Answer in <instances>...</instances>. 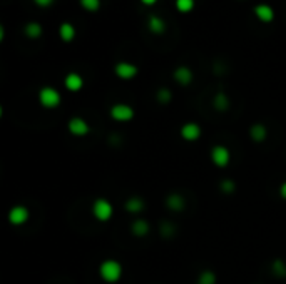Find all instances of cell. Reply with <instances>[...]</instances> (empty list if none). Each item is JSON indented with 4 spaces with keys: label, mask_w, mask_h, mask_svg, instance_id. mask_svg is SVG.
<instances>
[{
    "label": "cell",
    "mask_w": 286,
    "mask_h": 284,
    "mask_svg": "<svg viewBox=\"0 0 286 284\" xmlns=\"http://www.w3.org/2000/svg\"><path fill=\"white\" fill-rule=\"evenodd\" d=\"M141 2L144 3V5H147V7H149V5H154V3L157 2V0H141Z\"/></svg>",
    "instance_id": "obj_30"
},
{
    "label": "cell",
    "mask_w": 286,
    "mask_h": 284,
    "mask_svg": "<svg viewBox=\"0 0 286 284\" xmlns=\"http://www.w3.org/2000/svg\"><path fill=\"white\" fill-rule=\"evenodd\" d=\"M196 5V0H176V8L181 13H189Z\"/></svg>",
    "instance_id": "obj_23"
},
{
    "label": "cell",
    "mask_w": 286,
    "mask_h": 284,
    "mask_svg": "<svg viewBox=\"0 0 286 284\" xmlns=\"http://www.w3.org/2000/svg\"><path fill=\"white\" fill-rule=\"evenodd\" d=\"M278 192H280V196L283 197V199L286 201V181L283 182V184L280 186V189H278Z\"/></svg>",
    "instance_id": "obj_29"
},
{
    "label": "cell",
    "mask_w": 286,
    "mask_h": 284,
    "mask_svg": "<svg viewBox=\"0 0 286 284\" xmlns=\"http://www.w3.org/2000/svg\"><path fill=\"white\" fill-rule=\"evenodd\" d=\"M109 114H111V117L116 120V122H129V120L134 119V109L131 107L129 104H114L111 110H109Z\"/></svg>",
    "instance_id": "obj_5"
},
{
    "label": "cell",
    "mask_w": 286,
    "mask_h": 284,
    "mask_svg": "<svg viewBox=\"0 0 286 284\" xmlns=\"http://www.w3.org/2000/svg\"><path fill=\"white\" fill-rule=\"evenodd\" d=\"M271 273L276 278H286V263L283 259H275L273 264H271Z\"/></svg>",
    "instance_id": "obj_21"
},
{
    "label": "cell",
    "mask_w": 286,
    "mask_h": 284,
    "mask_svg": "<svg viewBox=\"0 0 286 284\" xmlns=\"http://www.w3.org/2000/svg\"><path fill=\"white\" fill-rule=\"evenodd\" d=\"M92 216L97 221H101V223H107L114 216V206L104 197H99L92 204Z\"/></svg>",
    "instance_id": "obj_3"
},
{
    "label": "cell",
    "mask_w": 286,
    "mask_h": 284,
    "mask_svg": "<svg viewBox=\"0 0 286 284\" xmlns=\"http://www.w3.org/2000/svg\"><path fill=\"white\" fill-rule=\"evenodd\" d=\"M35 2V5H39V7H50L52 3H54V0H34Z\"/></svg>",
    "instance_id": "obj_28"
},
{
    "label": "cell",
    "mask_w": 286,
    "mask_h": 284,
    "mask_svg": "<svg viewBox=\"0 0 286 284\" xmlns=\"http://www.w3.org/2000/svg\"><path fill=\"white\" fill-rule=\"evenodd\" d=\"M250 137L255 142H263L268 137V129H266L265 124H255V126L250 127Z\"/></svg>",
    "instance_id": "obj_18"
},
{
    "label": "cell",
    "mask_w": 286,
    "mask_h": 284,
    "mask_svg": "<svg viewBox=\"0 0 286 284\" xmlns=\"http://www.w3.org/2000/svg\"><path fill=\"white\" fill-rule=\"evenodd\" d=\"M124 208H126L127 213H131V214H139L144 211L146 208V202L141 199V197H137V196H132L129 197L126 202H124Z\"/></svg>",
    "instance_id": "obj_15"
},
{
    "label": "cell",
    "mask_w": 286,
    "mask_h": 284,
    "mask_svg": "<svg viewBox=\"0 0 286 284\" xmlns=\"http://www.w3.org/2000/svg\"><path fill=\"white\" fill-rule=\"evenodd\" d=\"M114 72H116V75L119 77V79L131 80L137 75L139 69H137L134 64H131V62H117L116 67H114Z\"/></svg>",
    "instance_id": "obj_8"
},
{
    "label": "cell",
    "mask_w": 286,
    "mask_h": 284,
    "mask_svg": "<svg viewBox=\"0 0 286 284\" xmlns=\"http://www.w3.org/2000/svg\"><path fill=\"white\" fill-rule=\"evenodd\" d=\"M64 85H65V89L70 90V92H79V90L84 87V79H82V75L77 74V72H70V74L65 75Z\"/></svg>",
    "instance_id": "obj_11"
},
{
    "label": "cell",
    "mask_w": 286,
    "mask_h": 284,
    "mask_svg": "<svg viewBox=\"0 0 286 284\" xmlns=\"http://www.w3.org/2000/svg\"><path fill=\"white\" fill-rule=\"evenodd\" d=\"M3 37H5V28H3V25H0V40H3Z\"/></svg>",
    "instance_id": "obj_31"
},
{
    "label": "cell",
    "mask_w": 286,
    "mask_h": 284,
    "mask_svg": "<svg viewBox=\"0 0 286 284\" xmlns=\"http://www.w3.org/2000/svg\"><path fill=\"white\" fill-rule=\"evenodd\" d=\"M39 102L44 109H57L62 102V95L57 89L45 85L39 90Z\"/></svg>",
    "instance_id": "obj_2"
},
{
    "label": "cell",
    "mask_w": 286,
    "mask_h": 284,
    "mask_svg": "<svg viewBox=\"0 0 286 284\" xmlns=\"http://www.w3.org/2000/svg\"><path fill=\"white\" fill-rule=\"evenodd\" d=\"M201 134H203V129L196 122H186L184 126L181 127V131H179V136L183 137L184 141H188V142L198 141V139L201 137Z\"/></svg>",
    "instance_id": "obj_9"
},
{
    "label": "cell",
    "mask_w": 286,
    "mask_h": 284,
    "mask_svg": "<svg viewBox=\"0 0 286 284\" xmlns=\"http://www.w3.org/2000/svg\"><path fill=\"white\" fill-rule=\"evenodd\" d=\"M28 218H30V211H28L25 206H22V204L13 206V208H10V211H8V214H7L8 223H10L12 226L25 224L28 221Z\"/></svg>",
    "instance_id": "obj_6"
},
{
    "label": "cell",
    "mask_w": 286,
    "mask_h": 284,
    "mask_svg": "<svg viewBox=\"0 0 286 284\" xmlns=\"http://www.w3.org/2000/svg\"><path fill=\"white\" fill-rule=\"evenodd\" d=\"M99 276L104 283L114 284L122 278V264L116 259H106L99 266Z\"/></svg>",
    "instance_id": "obj_1"
},
{
    "label": "cell",
    "mask_w": 286,
    "mask_h": 284,
    "mask_svg": "<svg viewBox=\"0 0 286 284\" xmlns=\"http://www.w3.org/2000/svg\"><path fill=\"white\" fill-rule=\"evenodd\" d=\"M186 206L184 202V197L178 194V192H171V194L166 197V208L169 211H173V213H179V211H183Z\"/></svg>",
    "instance_id": "obj_13"
},
{
    "label": "cell",
    "mask_w": 286,
    "mask_h": 284,
    "mask_svg": "<svg viewBox=\"0 0 286 284\" xmlns=\"http://www.w3.org/2000/svg\"><path fill=\"white\" fill-rule=\"evenodd\" d=\"M253 13H255V15L258 17V20L263 23H271L275 20V10H273V7L268 5V3H258V5H255Z\"/></svg>",
    "instance_id": "obj_10"
},
{
    "label": "cell",
    "mask_w": 286,
    "mask_h": 284,
    "mask_svg": "<svg viewBox=\"0 0 286 284\" xmlns=\"http://www.w3.org/2000/svg\"><path fill=\"white\" fill-rule=\"evenodd\" d=\"M156 99L159 104H169L171 99H173V94H171V90L168 87H161L156 92Z\"/></svg>",
    "instance_id": "obj_24"
},
{
    "label": "cell",
    "mask_w": 286,
    "mask_h": 284,
    "mask_svg": "<svg viewBox=\"0 0 286 284\" xmlns=\"http://www.w3.org/2000/svg\"><path fill=\"white\" fill-rule=\"evenodd\" d=\"M209 157H211V162L216 167H221V169H225V167L230 166L231 162V152L230 149L226 146H221V144H218V146H214L211 149V152H209Z\"/></svg>",
    "instance_id": "obj_4"
},
{
    "label": "cell",
    "mask_w": 286,
    "mask_h": 284,
    "mask_svg": "<svg viewBox=\"0 0 286 284\" xmlns=\"http://www.w3.org/2000/svg\"><path fill=\"white\" fill-rule=\"evenodd\" d=\"M174 233H176V228H174L173 223L164 221V223L161 224V228H159V234L161 236H164V238H171V236H174Z\"/></svg>",
    "instance_id": "obj_26"
},
{
    "label": "cell",
    "mask_w": 286,
    "mask_h": 284,
    "mask_svg": "<svg viewBox=\"0 0 286 284\" xmlns=\"http://www.w3.org/2000/svg\"><path fill=\"white\" fill-rule=\"evenodd\" d=\"M67 129L69 132L72 134L74 137H85L90 132L89 122L82 117H72L67 122Z\"/></svg>",
    "instance_id": "obj_7"
},
{
    "label": "cell",
    "mask_w": 286,
    "mask_h": 284,
    "mask_svg": "<svg viewBox=\"0 0 286 284\" xmlns=\"http://www.w3.org/2000/svg\"><path fill=\"white\" fill-rule=\"evenodd\" d=\"M216 281H218L216 274H214L213 271H209V269H206V271H203L198 276L196 284H216Z\"/></svg>",
    "instance_id": "obj_22"
},
{
    "label": "cell",
    "mask_w": 286,
    "mask_h": 284,
    "mask_svg": "<svg viewBox=\"0 0 286 284\" xmlns=\"http://www.w3.org/2000/svg\"><path fill=\"white\" fill-rule=\"evenodd\" d=\"M149 229H151V226L146 219H136V221H132V224H131V233L137 236V238H144V236H147L149 234Z\"/></svg>",
    "instance_id": "obj_16"
},
{
    "label": "cell",
    "mask_w": 286,
    "mask_h": 284,
    "mask_svg": "<svg viewBox=\"0 0 286 284\" xmlns=\"http://www.w3.org/2000/svg\"><path fill=\"white\" fill-rule=\"evenodd\" d=\"M147 27H149V30L152 33H156V35H161V33L166 32V22L163 17L156 15V13H151L149 17H147Z\"/></svg>",
    "instance_id": "obj_14"
},
{
    "label": "cell",
    "mask_w": 286,
    "mask_h": 284,
    "mask_svg": "<svg viewBox=\"0 0 286 284\" xmlns=\"http://www.w3.org/2000/svg\"><path fill=\"white\" fill-rule=\"evenodd\" d=\"M219 189L225 192V194H231V192H235L236 184H235V181H231V179H223L221 181V186H219Z\"/></svg>",
    "instance_id": "obj_27"
},
{
    "label": "cell",
    "mask_w": 286,
    "mask_h": 284,
    "mask_svg": "<svg viewBox=\"0 0 286 284\" xmlns=\"http://www.w3.org/2000/svg\"><path fill=\"white\" fill-rule=\"evenodd\" d=\"M59 35H60V40L62 42H72L75 35H77V32H75V27L72 25V23L69 22H64L62 25L59 27Z\"/></svg>",
    "instance_id": "obj_17"
},
{
    "label": "cell",
    "mask_w": 286,
    "mask_h": 284,
    "mask_svg": "<svg viewBox=\"0 0 286 284\" xmlns=\"http://www.w3.org/2000/svg\"><path fill=\"white\" fill-rule=\"evenodd\" d=\"M79 2L87 12H97L101 8V0H79Z\"/></svg>",
    "instance_id": "obj_25"
},
{
    "label": "cell",
    "mask_w": 286,
    "mask_h": 284,
    "mask_svg": "<svg viewBox=\"0 0 286 284\" xmlns=\"http://www.w3.org/2000/svg\"><path fill=\"white\" fill-rule=\"evenodd\" d=\"M23 33H25L27 38H32V40H35V38H40L42 33H44V28L39 22H28L25 27H23Z\"/></svg>",
    "instance_id": "obj_19"
},
{
    "label": "cell",
    "mask_w": 286,
    "mask_h": 284,
    "mask_svg": "<svg viewBox=\"0 0 286 284\" xmlns=\"http://www.w3.org/2000/svg\"><path fill=\"white\" fill-rule=\"evenodd\" d=\"M213 107L218 112H225V110L230 109V97L225 92H218L213 99Z\"/></svg>",
    "instance_id": "obj_20"
},
{
    "label": "cell",
    "mask_w": 286,
    "mask_h": 284,
    "mask_svg": "<svg viewBox=\"0 0 286 284\" xmlns=\"http://www.w3.org/2000/svg\"><path fill=\"white\" fill-rule=\"evenodd\" d=\"M174 80L178 82L179 85H189L191 82H193V79H194V75H193V70L189 69V67H186V65H181L178 67V69L174 70Z\"/></svg>",
    "instance_id": "obj_12"
}]
</instances>
